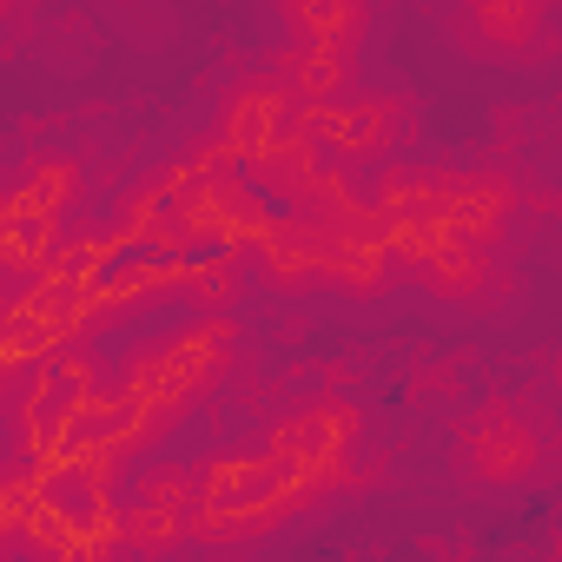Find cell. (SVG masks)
Returning <instances> with one entry per match:
<instances>
[{"instance_id": "1", "label": "cell", "mask_w": 562, "mask_h": 562, "mask_svg": "<svg viewBox=\"0 0 562 562\" xmlns=\"http://www.w3.org/2000/svg\"><path fill=\"white\" fill-rule=\"evenodd\" d=\"M325 483L285 470L271 450H218L199 463V503L186 542H258L285 529L299 509H312Z\"/></svg>"}, {"instance_id": "2", "label": "cell", "mask_w": 562, "mask_h": 562, "mask_svg": "<svg viewBox=\"0 0 562 562\" xmlns=\"http://www.w3.org/2000/svg\"><path fill=\"white\" fill-rule=\"evenodd\" d=\"M292 126L338 166L384 159L397 139H411L417 106L397 93H338V100H292Z\"/></svg>"}, {"instance_id": "3", "label": "cell", "mask_w": 562, "mask_h": 562, "mask_svg": "<svg viewBox=\"0 0 562 562\" xmlns=\"http://www.w3.org/2000/svg\"><path fill=\"white\" fill-rule=\"evenodd\" d=\"M232 345H238L232 318L192 325V331H179V338L153 345L146 358H133V364H126V391H133V397H146V404H159V411L172 417L186 397H205V391L232 371Z\"/></svg>"}, {"instance_id": "4", "label": "cell", "mask_w": 562, "mask_h": 562, "mask_svg": "<svg viewBox=\"0 0 562 562\" xmlns=\"http://www.w3.org/2000/svg\"><path fill=\"white\" fill-rule=\"evenodd\" d=\"M358 437H364V411L345 404V397H318V404H305V411H285V417H278L258 450H271L285 470H299V476H312V483H325V490H338V483H345V457L358 450Z\"/></svg>"}, {"instance_id": "5", "label": "cell", "mask_w": 562, "mask_h": 562, "mask_svg": "<svg viewBox=\"0 0 562 562\" xmlns=\"http://www.w3.org/2000/svg\"><path fill=\"white\" fill-rule=\"evenodd\" d=\"M457 437H463L470 476L490 483V490H516V483H529V476L542 470V430H536L509 397H490Z\"/></svg>"}, {"instance_id": "6", "label": "cell", "mask_w": 562, "mask_h": 562, "mask_svg": "<svg viewBox=\"0 0 562 562\" xmlns=\"http://www.w3.org/2000/svg\"><path fill=\"white\" fill-rule=\"evenodd\" d=\"M292 126V93H285V80H238L232 93H225V106H218V126H212V146L199 153V166H238V159H251L271 133H285Z\"/></svg>"}, {"instance_id": "7", "label": "cell", "mask_w": 562, "mask_h": 562, "mask_svg": "<svg viewBox=\"0 0 562 562\" xmlns=\"http://www.w3.org/2000/svg\"><path fill=\"white\" fill-rule=\"evenodd\" d=\"M258 245V271L285 292H305V285H325V258H331V225L299 212V218H278V225H258L251 232Z\"/></svg>"}, {"instance_id": "8", "label": "cell", "mask_w": 562, "mask_h": 562, "mask_svg": "<svg viewBox=\"0 0 562 562\" xmlns=\"http://www.w3.org/2000/svg\"><path fill=\"white\" fill-rule=\"evenodd\" d=\"M430 212H437L457 238L496 245L503 218L516 212V179H503V172H450V166H443V199H437Z\"/></svg>"}, {"instance_id": "9", "label": "cell", "mask_w": 562, "mask_h": 562, "mask_svg": "<svg viewBox=\"0 0 562 562\" xmlns=\"http://www.w3.org/2000/svg\"><path fill=\"white\" fill-rule=\"evenodd\" d=\"M278 80L292 100H338L358 87V47L345 41H292L278 54Z\"/></svg>"}, {"instance_id": "10", "label": "cell", "mask_w": 562, "mask_h": 562, "mask_svg": "<svg viewBox=\"0 0 562 562\" xmlns=\"http://www.w3.org/2000/svg\"><path fill=\"white\" fill-rule=\"evenodd\" d=\"M238 172L251 179V186H265V192H278V199H305L312 192V179L325 172V153L299 133V126H285V133H271L251 159H238Z\"/></svg>"}, {"instance_id": "11", "label": "cell", "mask_w": 562, "mask_h": 562, "mask_svg": "<svg viewBox=\"0 0 562 562\" xmlns=\"http://www.w3.org/2000/svg\"><path fill=\"white\" fill-rule=\"evenodd\" d=\"M417 285H430L437 299H463V305H476L490 285H496V265H490V245L483 238H450L443 251H430L424 258V271H417Z\"/></svg>"}, {"instance_id": "12", "label": "cell", "mask_w": 562, "mask_h": 562, "mask_svg": "<svg viewBox=\"0 0 562 562\" xmlns=\"http://www.w3.org/2000/svg\"><path fill=\"white\" fill-rule=\"evenodd\" d=\"M542 14H549L542 0H470V27L496 54H529L542 34Z\"/></svg>"}, {"instance_id": "13", "label": "cell", "mask_w": 562, "mask_h": 562, "mask_svg": "<svg viewBox=\"0 0 562 562\" xmlns=\"http://www.w3.org/2000/svg\"><path fill=\"white\" fill-rule=\"evenodd\" d=\"M285 21H292V41H345V47H358L364 21H371V0H285Z\"/></svg>"}, {"instance_id": "14", "label": "cell", "mask_w": 562, "mask_h": 562, "mask_svg": "<svg viewBox=\"0 0 562 562\" xmlns=\"http://www.w3.org/2000/svg\"><path fill=\"white\" fill-rule=\"evenodd\" d=\"M120 542H133L139 555H166V549H179V542H186V516H172V509H159V503L133 496V503L120 509Z\"/></svg>"}, {"instance_id": "15", "label": "cell", "mask_w": 562, "mask_h": 562, "mask_svg": "<svg viewBox=\"0 0 562 562\" xmlns=\"http://www.w3.org/2000/svg\"><path fill=\"white\" fill-rule=\"evenodd\" d=\"M133 496H146V503H159V509L186 516V529H192V503H199V470H192V463H172V457H159V463H146V470H139Z\"/></svg>"}, {"instance_id": "16", "label": "cell", "mask_w": 562, "mask_h": 562, "mask_svg": "<svg viewBox=\"0 0 562 562\" xmlns=\"http://www.w3.org/2000/svg\"><path fill=\"white\" fill-rule=\"evenodd\" d=\"M74 186H80V172H74V159H34L27 166V179H21V192L8 199V205H21V212H41V218H54L67 199H74Z\"/></svg>"}, {"instance_id": "17", "label": "cell", "mask_w": 562, "mask_h": 562, "mask_svg": "<svg viewBox=\"0 0 562 562\" xmlns=\"http://www.w3.org/2000/svg\"><path fill=\"white\" fill-rule=\"evenodd\" d=\"M542 8H549V0H542Z\"/></svg>"}]
</instances>
